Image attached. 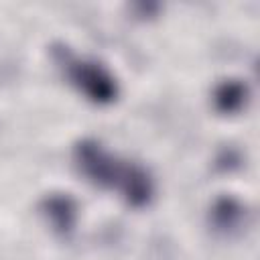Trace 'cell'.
I'll return each mask as SVG.
<instances>
[{"mask_svg": "<svg viewBox=\"0 0 260 260\" xmlns=\"http://www.w3.org/2000/svg\"><path fill=\"white\" fill-rule=\"evenodd\" d=\"M75 162L79 171L100 187H118L128 203L140 207L152 197V181L138 165H120L108 154L100 142L81 140L75 146Z\"/></svg>", "mask_w": 260, "mask_h": 260, "instance_id": "1", "label": "cell"}, {"mask_svg": "<svg viewBox=\"0 0 260 260\" xmlns=\"http://www.w3.org/2000/svg\"><path fill=\"white\" fill-rule=\"evenodd\" d=\"M57 63L63 67L65 75L71 79L73 85H77L79 91H83L89 100L98 104H108L116 98L118 87L114 77L98 63L77 59L69 51L61 49L57 55Z\"/></svg>", "mask_w": 260, "mask_h": 260, "instance_id": "2", "label": "cell"}, {"mask_svg": "<svg viewBox=\"0 0 260 260\" xmlns=\"http://www.w3.org/2000/svg\"><path fill=\"white\" fill-rule=\"evenodd\" d=\"M47 221L51 223L53 232L61 234V236H67L73 232L75 228V217H77V207L73 203V199L65 193H53V195H47L43 199V205H41Z\"/></svg>", "mask_w": 260, "mask_h": 260, "instance_id": "3", "label": "cell"}, {"mask_svg": "<svg viewBox=\"0 0 260 260\" xmlns=\"http://www.w3.org/2000/svg\"><path fill=\"white\" fill-rule=\"evenodd\" d=\"M244 207L238 199L234 197H221L213 203L211 207V213H209V219H211V225L215 232L219 234H234L242 228L244 223Z\"/></svg>", "mask_w": 260, "mask_h": 260, "instance_id": "4", "label": "cell"}, {"mask_svg": "<svg viewBox=\"0 0 260 260\" xmlns=\"http://www.w3.org/2000/svg\"><path fill=\"white\" fill-rule=\"evenodd\" d=\"M213 100H215V106H217L219 112H223V114H234V112H238V110L244 106V102H246V85H242L240 81H234V79L223 81V83L215 89Z\"/></svg>", "mask_w": 260, "mask_h": 260, "instance_id": "5", "label": "cell"}]
</instances>
